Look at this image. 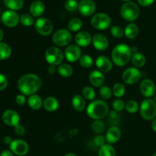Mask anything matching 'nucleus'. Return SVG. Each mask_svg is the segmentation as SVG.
<instances>
[{
  "instance_id": "obj_54",
  "label": "nucleus",
  "mask_w": 156,
  "mask_h": 156,
  "mask_svg": "<svg viewBox=\"0 0 156 156\" xmlns=\"http://www.w3.org/2000/svg\"><path fill=\"white\" fill-rule=\"evenodd\" d=\"M121 1H123V2H130L131 0H121Z\"/></svg>"
},
{
  "instance_id": "obj_30",
  "label": "nucleus",
  "mask_w": 156,
  "mask_h": 156,
  "mask_svg": "<svg viewBox=\"0 0 156 156\" xmlns=\"http://www.w3.org/2000/svg\"><path fill=\"white\" fill-rule=\"evenodd\" d=\"M6 7L10 10L17 11L22 9L24 6V0H3Z\"/></svg>"
},
{
  "instance_id": "obj_21",
  "label": "nucleus",
  "mask_w": 156,
  "mask_h": 156,
  "mask_svg": "<svg viewBox=\"0 0 156 156\" xmlns=\"http://www.w3.org/2000/svg\"><path fill=\"white\" fill-rule=\"evenodd\" d=\"M121 137V130L117 126L109 128L106 133V142L108 144H114L118 142Z\"/></svg>"
},
{
  "instance_id": "obj_37",
  "label": "nucleus",
  "mask_w": 156,
  "mask_h": 156,
  "mask_svg": "<svg viewBox=\"0 0 156 156\" xmlns=\"http://www.w3.org/2000/svg\"><path fill=\"white\" fill-rule=\"evenodd\" d=\"M125 109L126 110L127 112L130 113V114H135L140 109V105H139L138 102L136 101L130 100L126 103Z\"/></svg>"
},
{
  "instance_id": "obj_38",
  "label": "nucleus",
  "mask_w": 156,
  "mask_h": 156,
  "mask_svg": "<svg viewBox=\"0 0 156 156\" xmlns=\"http://www.w3.org/2000/svg\"><path fill=\"white\" fill-rule=\"evenodd\" d=\"M82 97L87 100H94V98H95V91H94V88L90 86L85 87L82 89Z\"/></svg>"
},
{
  "instance_id": "obj_29",
  "label": "nucleus",
  "mask_w": 156,
  "mask_h": 156,
  "mask_svg": "<svg viewBox=\"0 0 156 156\" xmlns=\"http://www.w3.org/2000/svg\"><path fill=\"white\" fill-rule=\"evenodd\" d=\"M12 50L10 46L4 42H0V60H5L12 56Z\"/></svg>"
},
{
  "instance_id": "obj_44",
  "label": "nucleus",
  "mask_w": 156,
  "mask_h": 156,
  "mask_svg": "<svg viewBox=\"0 0 156 156\" xmlns=\"http://www.w3.org/2000/svg\"><path fill=\"white\" fill-rule=\"evenodd\" d=\"M9 84L7 77L5 75L0 74V91H3L5 89Z\"/></svg>"
},
{
  "instance_id": "obj_34",
  "label": "nucleus",
  "mask_w": 156,
  "mask_h": 156,
  "mask_svg": "<svg viewBox=\"0 0 156 156\" xmlns=\"http://www.w3.org/2000/svg\"><path fill=\"white\" fill-rule=\"evenodd\" d=\"M125 91H126V88L123 84L117 82V83L114 84V87H113L112 92L115 97L117 98H121L124 95Z\"/></svg>"
},
{
  "instance_id": "obj_10",
  "label": "nucleus",
  "mask_w": 156,
  "mask_h": 156,
  "mask_svg": "<svg viewBox=\"0 0 156 156\" xmlns=\"http://www.w3.org/2000/svg\"><path fill=\"white\" fill-rule=\"evenodd\" d=\"M141 78V73L136 67H129L124 70L122 75L123 82L127 85L137 83Z\"/></svg>"
},
{
  "instance_id": "obj_16",
  "label": "nucleus",
  "mask_w": 156,
  "mask_h": 156,
  "mask_svg": "<svg viewBox=\"0 0 156 156\" xmlns=\"http://www.w3.org/2000/svg\"><path fill=\"white\" fill-rule=\"evenodd\" d=\"M96 5L93 0H82L79 4V11L84 16H91L94 13Z\"/></svg>"
},
{
  "instance_id": "obj_24",
  "label": "nucleus",
  "mask_w": 156,
  "mask_h": 156,
  "mask_svg": "<svg viewBox=\"0 0 156 156\" xmlns=\"http://www.w3.org/2000/svg\"><path fill=\"white\" fill-rule=\"evenodd\" d=\"M27 104H28V106L32 110L38 111V110H40L42 108L44 101L42 100V98L38 94H34L29 96L28 99H27Z\"/></svg>"
},
{
  "instance_id": "obj_1",
  "label": "nucleus",
  "mask_w": 156,
  "mask_h": 156,
  "mask_svg": "<svg viewBox=\"0 0 156 156\" xmlns=\"http://www.w3.org/2000/svg\"><path fill=\"white\" fill-rule=\"evenodd\" d=\"M41 79L34 73L24 74L18 81V88L24 95L30 96L34 94L41 87Z\"/></svg>"
},
{
  "instance_id": "obj_15",
  "label": "nucleus",
  "mask_w": 156,
  "mask_h": 156,
  "mask_svg": "<svg viewBox=\"0 0 156 156\" xmlns=\"http://www.w3.org/2000/svg\"><path fill=\"white\" fill-rule=\"evenodd\" d=\"M140 90L142 94L146 98H149L155 93V85L151 79H143L140 85Z\"/></svg>"
},
{
  "instance_id": "obj_47",
  "label": "nucleus",
  "mask_w": 156,
  "mask_h": 156,
  "mask_svg": "<svg viewBox=\"0 0 156 156\" xmlns=\"http://www.w3.org/2000/svg\"><path fill=\"white\" fill-rule=\"evenodd\" d=\"M137 1H138L139 4L140 5L143 6V7H147V6H149L153 4L155 0H137Z\"/></svg>"
},
{
  "instance_id": "obj_50",
  "label": "nucleus",
  "mask_w": 156,
  "mask_h": 156,
  "mask_svg": "<svg viewBox=\"0 0 156 156\" xmlns=\"http://www.w3.org/2000/svg\"><path fill=\"white\" fill-rule=\"evenodd\" d=\"M0 156H14V153L11 150H3L0 154Z\"/></svg>"
},
{
  "instance_id": "obj_19",
  "label": "nucleus",
  "mask_w": 156,
  "mask_h": 156,
  "mask_svg": "<svg viewBox=\"0 0 156 156\" xmlns=\"http://www.w3.org/2000/svg\"><path fill=\"white\" fill-rule=\"evenodd\" d=\"M75 41L79 47H88L92 42V37L88 31L82 30L79 31L75 37Z\"/></svg>"
},
{
  "instance_id": "obj_23",
  "label": "nucleus",
  "mask_w": 156,
  "mask_h": 156,
  "mask_svg": "<svg viewBox=\"0 0 156 156\" xmlns=\"http://www.w3.org/2000/svg\"><path fill=\"white\" fill-rule=\"evenodd\" d=\"M43 107L47 111L53 112V111H56L59 108V101L56 98L50 96L44 99Z\"/></svg>"
},
{
  "instance_id": "obj_45",
  "label": "nucleus",
  "mask_w": 156,
  "mask_h": 156,
  "mask_svg": "<svg viewBox=\"0 0 156 156\" xmlns=\"http://www.w3.org/2000/svg\"><path fill=\"white\" fill-rule=\"evenodd\" d=\"M15 102L17 103V105H20V106L24 105L26 103L25 95H24V94H18V95L16 96V98H15Z\"/></svg>"
},
{
  "instance_id": "obj_13",
  "label": "nucleus",
  "mask_w": 156,
  "mask_h": 156,
  "mask_svg": "<svg viewBox=\"0 0 156 156\" xmlns=\"http://www.w3.org/2000/svg\"><path fill=\"white\" fill-rule=\"evenodd\" d=\"M64 56L70 62H75L79 60L82 56V50L77 44H71L66 48Z\"/></svg>"
},
{
  "instance_id": "obj_41",
  "label": "nucleus",
  "mask_w": 156,
  "mask_h": 156,
  "mask_svg": "<svg viewBox=\"0 0 156 156\" xmlns=\"http://www.w3.org/2000/svg\"><path fill=\"white\" fill-rule=\"evenodd\" d=\"M65 8L69 12H74L79 8V4L76 0H66L65 2Z\"/></svg>"
},
{
  "instance_id": "obj_32",
  "label": "nucleus",
  "mask_w": 156,
  "mask_h": 156,
  "mask_svg": "<svg viewBox=\"0 0 156 156\" xmlns=\"http://www.w3.org/2000/svg\"><path fill=\"white\" fill-rule=\"evenodd\" d=\"M82 27V21L77 18H73L68 23V30L72 32H77Z\"/></svg>"
},
{
  "instance_id": "obj_9",
  "label": "nucleus",
  "mask_w": 156,
  "mask_h": 156,
  "mask_svg": "<svg viewBox=\"0 0 156 156\" xmlns=\"http://www.w3.org/2000/svg\"><path fill=\"white\" fill-rule=\"evenodd\" d=\"M37 32L42 36H49L52 34L53 25L50 20L47 18H39L34 23Z\"/></svg>"
},
{
  "instance_id": "obj_49",
  "label": "nucleus",
  "mask_w": 156,
  "mask_h": 156,
  "mask_svg": "<svg viewBox=\"0 0 156 156\" xmlns=\"http://www.w3.org/2000/svg\"><path fill=\"white\" fill-rule=\"evenodd\" d=\"M47 72H48V73L51 75L55 74V73H56V72H57V69L56 68V66H55L50 65V66L47 68Z\"/></svg>"
},
{
  "instance_id": "obj_11",
  "label": "nucleus",
  "mask_w": 156,
  "mask_h": 156,
  "mask_svg": "<svg viewBox=\"0 0 156 156\" xmlns=\"http://www.w3.org/2000/svg\"><path fill=\"white\" fill-rule=\"evenodd\" d=\"M2 21L6 27H16L20 21V17L15 11L7 10L2 15Z\"/></svg>"
},
{
  "instance_id": "obj_20",
  "label": "nucleus",
  "mask_w": 156,
  "mask_h": 156,
  "mask_svg": "<svg viewBox=\"0 0 156 156\" xmlns=\"http://www.w3.org/2000/svg\"><path fill=\"white\" fill-rule=\"evenodd\" d=\"M88 79H89V82L94 87H101L103 86L105 84V76L99 70H93L88 76Z\"/></svg>"
},
{
  "instance_id": "obj_36",
  "label": "nucleus",
  "mask_w": 156,
  "mask_h": 156,
  "mask_svg": "<svg viewBox=\"0 0 156 156\" xmlns=\"http://www.w3.org/2000/svg\"><path fill=\"white\" fill-rule=\"evenodd\" d=\"M20 22L22 25L25 26V27H29V26L34 24L35 21L34 17L30 14H23L20 17Z\"/></svg>"
},
{
  "instance_id": "obj_39",
  "label": "nucleus",
  "mask_w": 156,
  "mask_h": 156,
  "mask_svg": "<svg viewBox=\"0 0 156 156\" xmlns=\"http://www.w3.org/2000/svg\"><path fill=\"white\" fill-rule=\"evenodd\" d=\"M111 34L114 37L120 39L124 35V30L118 25H114L111 28Z\"/></svg>"
},
{
  "instance_id": "obj_46",
  "label": "nucleus",
  "mask_w": 156,
  "mask_h": 156,
  "mask_svg": "<svg viewBox=\"0 0 156 156\" xmlns=\"http://www.w3.org/2000/svg\"><path fill=\"white\" fill-rule=\"evenodd\" d=\"M15 132L17 135L18 136H24L25 133V128L24 126H22L21 124H18L17 126H15Z\"/></svg>"
},
{
  "instance_id": "obj_28",
  "label": "nucleus",
  "mask_w": 156,
  "mask_h": 156,
  "mask_svg": "<svg viewBox=\"0 0 156 156\" xmlns=\"http://www.w3.org/2000/svg\"><path fill=\"white\" fill-rule=\"evenodd\" d=\"M57 73L59 76H62V77H70L73 73V68L69 64H60L57 68Z\"/></svg>"
},
{
  "instance_id": "obj_14",
  "label": "nucleus",
  "mask_w": 156,
  "mask_h": 156,
  "mask_svg": "<svg viewBox=\"0 0 156 156\" xmlns=\"http://www.w3.org/2000/svg\"><path fill=\"white\" fill-rule=\"evenodd\" d=\"M2 119L5 124L9 126H13V127L19 124L20 122V116L18 113L11 109L4 111L2 116Z\"/></svg>"
},
{
  "instance_id": "obj_6",
  "label": "nucleus",
  "mask_w": 156,
  "mask_h": 156,
  "mask_svg": "<svg viewBox=\"0 0 156 156\" xmlns=\"http://www.w3.org/2000/svg\"><path fill=\"white\" fill-rule=\"evenodd\" d=\"M64 53L57 47H50L45 51V59L50 65L59 66L64 59Z\"/></svg>"
},
{
  "instance_id": "obj_3",
  "label": "nucleus",
  "mask_w": 156,
  "mask_h": 156,
  "mask_svg": "<svg viewBox=\"0 0 156 156\" xmlns=\"http://www.w3.org/2000/svg\"><path fill=\"white\" fill-rule=\"evenodd\" d=\"M86 112L90 118L94 120H101L108 114V106L104 101L94 100L88 105Z\"/></svg>"
},
{
  "instance_id": "obj_53",
  "label": "nucleus",
  "mask_w": 156,
  "mask_h": 156,
  "mask_svg": "<svg viewBox=\"0 0 156 156\" xmlns=\"http://www.w3.org/2000/svg\"><path fill=\"white\" fill-rule=\"evenodd\" d=\"M64 156H77V155L74 153H67V154H66Z\"/></svg>"
},
{
  "instance_id": "obj_52",
  "label": "nucleus",
  "mask_w": 156,
  "mask_h": 156,
  "mask_svg": "<svg viewBox=\"0 0 156 156\" xmlns=\"http://www.w3.org/2000/svg\"><path fill=\"white\" fill-rule=\"evenodd\" d=\"M3 37H4V32H3L2 29L1 27H0V42H1V41H2Z\"/></svg>"
},
{
  "instance_id": "obj_7",
  "label": "nucleus",
  "mask_w": 156,
  "mask_h": 156,
  "mask_svg": "<svg viewBox=\"0 0 156 156\" xmlns=\"http://www.w3.org/2000/svg\"><path fill=\"white\" fill-rule=\"evenodd\" d=\"M73 40L71 32L66 29H59L53 35L52 41L57 47H66L71 43Z\"/></svg>"
},
{
  "instance_id": "obj_33",
  "label": "nucleus",
  "mask_w": 156,
  "mask_h": 156,
  "mask_svg": "<svg viewBox=\"0 0 156 156\" xmlns=\"http://www.w3.org/2000/svg\"><path fill=\"white\" fill-rule=\"evenodd\" d=\"M91 128L94 133L101 135V134L103 133L104 131H105V123H104V122L101 121V120H94V121L91 123Z\"/></svg>"
},
{
  "instance_id": "obj_5",
  "label": "nucleus",
  "mask_w": 156,
  "mask_h": 156,
  "mask_svg": "<svg viewBox=\"0 0 156 156\" xmlns=\"http://www.w3.org/2000/svg\"><path fill=\"white\" fill-rule=\"evenodd\" d=\"M140 115L146 120H154L156 117V102L151 98H146L140 107Z\"/></svg>"
},
{
  "instance_id": "obj_18",
  "label": "nucleus",
  "mask_w": 156,
  "mask_h": 156,
  "mask_svg": "<svg viewBox=\"0 0 156 156\" xmlns=\"http://www.w3.org/2000/svg\"><path fill=\"white\" fill-rule=\"evenodd\" d=\"M95 64L98 70L101 73H109L113 68V63L107 56H100L96 59Z\"/></svg>"
},
{
  "instance_id": "obj_43",
  "label": "nucleus",
  "mask_w": 156,
  "mask_h": 156,
  "mask_svg": "<svg viewBox=\"0 0 156 156\" xmlns=\"http://www.w3.org/2000/svg\"><path fill=\"white\" fill-rule=\"evenodd\" d=\"M106 138L102 135H98L94 138V143L98 147H101L104 145H105Z\"/></svg>"
},
{
  "instance_id": "obj_4",
  "label": "nucleus",
  "mask_w": 156,
  "mask_h": 156,
  "mask_svg": "<svg viewBox=\"0 0 156 156\" xmlns=\"http://www.w3.org/2000/svg\"><path fill=\"white\" fill-rule=\"evenodd\" d=\"M140 10L136 3L128 2L124 3L120 9V15L122 18L127 21H133L140 16Z\"/></svg>"
},
{
  "instance_id": "obj_48",
  "label": "nucleus",
  "mask_w": 156,
  "mask_h": 156,
  "mask_svg": "<svg viewBox=\"0 0 156 156\" xmlns=\"http://www.w3.org/2000/svg\"><path fill=\"white\" fill-rule=\"evenodd\" d=\"M12 141H13V140H12V137L9 136H5L4 137V139H3V143L5 145H9V146H10L11 143H12Z\"/></svg>"
},
{
  "instance_id": "obj_40",
  "label": "nucleus",
  "mask_w": 156,
  "mask_h": 156,
  "mask_svg": "<svg viewBox=\"0 0 156 156\" xmlns=\"http://www.w3.org/2000/svg\"><path fill=\"white\" fill-rule=\"evenodd\" d=\"M99 94H100V96L105 100H108V99L111 98V96H112L113 92L112 90L108 86H105V85H103V86L101 87L100 91H99Z\"/></svg>"
},
{
  "instance_id": "obj_31",
  "label": "nucleus",
  "mask_w": 156,
  "mask_h": 156,
  "mask_svg": "<svg viewBox=\"0 0 156 156\" xmlns=\"http://www.w3.org/2000/svg\"><path fill=\"white\" fill-rule=\"evenodd\" d=\"M98 156H116V151L111 144H105L99 149Z\"/></svg>"
},
{
  "instance_id": "obj_26",
  "label": "nucleus",
  "mask_w": 156,
  "mask_h": 156,
  "mask_svg": "<svg viewBox=\"0 0 156 156\" xmlns=\"http://www.w3.org/2000/svg\"><path fill=\"white\" fill-rule=\"evenodd\" d=\"M139 27L134 23H130L126 26L124 29V35L129 39H134L139 34Z\"/></svg>"
},
{
  "instance_id": "obj_17",
  "label": "nucleus",
  "mask_w": 156,
  "mask_h": 156,
  "mask_svg": "<svg viewBox=\"0 0 156 156\" xmlns=\"http://www.w3.org/2000/svg\"><path fill=\"white\" fill-rule=\"evenodd\" d=\"M92 44L94 48L99 51H105L109 47V41L102 34H96L93 36Z\"/></svg>"
},
{
  "instance_id": "obj_42",
  "label": "nucleus",
  "mask_w": 156,
  "mask_h": 156,
  "mask_svg": "<svg viewBox=\"0 0 156 156\" xmlns=\"http://www.w3.org/2000/svg\"><path fill=\"white\" fill-rule=\"evenodd\" d=\"M125 105L124 101L120 99H117L113 102V108L116 111H122L125 108Z\"/></svg>"
},
{
  "instance_id": "obj_27",
  "label": "nucleus",
  "mask_w": 156,
  "mask_h": 156,
  "mask_svg": "<svg viewBox=\"0 0 156 156\" xmlns=\"http://www.w3.org/2000/svg\"><path fill=\"white\" fill-rule=\"evenodd\" d=\"M131 62L133 64L134 66L136 67V68H140V67H143L146 64V59L143 53L136 52V53H133Z\"/></svg>"
},
{
  "instance_id": "obj_56",
  "label": "nucleus",
  "mask_w": 156,
  "mask_h": 156,
  "mask_svg": "<svg viewBox=\"0 0 156 156\" xmlns=\"http://www.w3.org/2000/svg\"><path fill=\"white\" fill-rule=\"evenodd\" d=\"M155 102H156V94H155Z\"/></svg>"
},
{
  "instance_id": "obj_8",
  "label": "nucleus",
  "mask_w": 156,
  "mask_h": 156,
  "mask_svg": "<svg viewBox=\"0 0 156 156\" xmlns=\"http://www.w3.org/2000/svg\"><path fill=\"white\" fill-rule=\"evenodd\" d=\"M91 24L92 27L97 30H106L111 26V17L106 13H97L91 18Z\"/></svg>"
},
{
  "instance_id": "obj_51",
  "label": "nucleus",
  "mask_w": 156,
  "mask_h": 156,
  "mask_svg": "<svg viewBox=\"0 0 156 156\" xmlns=\"http://www.w3.org/2000/svg\"><path fill=\"white\" fill-rule=\"evenodd\" d=\"M152 128L154 131L156 133V117L152 120Z\"/></svg>"
},
{
  "instance_id": "obj_55",
  "label": "nucleus",
  "mask_w": 156,
  "mask_h": 156,
  "mask_svg": "<svg viewBox=\"0 0 156 156\" xmlns=\"http://www.w3.org/2000/svg\"><path fill=\"white\" fill-rule=\"evenodd\" d=\"M152 156H156V152H155V153H154L153 155H152Z\"/></svg>"
},
{
  "instance_id": "obj_22",
  "label": "nucleus",
  "mask_w": 156,
  "mask_h": 156,
  "mask_svg": "<svg viewBox=\"0 0 156 156\" xmlns=\"http://www.w3.org/2000/svg\"><path fill=\"white\" fill-rule=\"evenodd\" d=\"M29 10H30V13L32 16L38 18L44 14V11H45V5L42 1L36 0L31 3Z\"/></svg>"
},
{
  "instance_id": "obj_12",
  "label": "nucleus",
  "mask_w": 156,
  "mask_h": 156,
  "mask_svg": "<svg viewBox=\"0 0 156 156\" xmlns=\"http://www.w3.org/2000/svg\"><path fill=\"white\" fill-rule=\"evenodd\" d=\"M9 147H10V150L15 155L18 156L25 155L29 151L28 144L25 141L22 140H19V139L13 140L10 146H9Z\"/></svg>"
},
{
  "instance_id": "obj_35",
  "label": "nucleus",
  "mask_w": 156,
  "mask_h": 156,
  "mask_svg": "<svg viewBox=\"0 0 156 156\" xmlns=\"http://www.w3.org/2000/svg\"><path fill=\"white\" fill-rule=\"evenodd\" d=\"M79 64L85 69H89L93 66V59L90 56L87 54L82 55L79 59Z\"/></svg>"
},
{
  "instance_id": "obj_25",
  "label": "nucleus",
  "mask_w": 156,
  "mask_h": 156,
  "mask_svg": "<svg viewBox=\"0 0 156 156\" xmlns=\"http://www.w3.org/2000/svg\"><path fill=\"white\" fill-rule=\"evenodd\" d=\"M85 101L82 95L76 94L72 99V106L76 111H83L85 108Z\"/></svg>"
},
{
  "instance_id": "obj_2",
  "label": "nucleus",
  "mask_w": 156,
  "mask_h": 156,
  "mask_svg": "<svg viewBox=\"0 0 156 156\" xmlns=\"http://www.w3.org/2000/svg\"><path fill=\"white\" fill-rule=\"evenodd\" d=\"M133 50L129 46L121 44L116 46L111 53L113 62L117 66H124L131 60Z\"/></svg>"
}]
</instances>
